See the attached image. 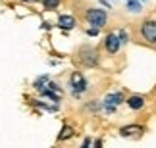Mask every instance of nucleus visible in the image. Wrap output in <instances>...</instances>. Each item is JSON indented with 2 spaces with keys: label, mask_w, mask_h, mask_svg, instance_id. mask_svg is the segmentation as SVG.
Returning a JSON list of instances; mask_svg holds the SVG:
<instances>
[{
  "label": "nucleus",
  "mask_w": 156,
  "mask_h": 148,
  "mask_svg": "<svg viewBox=\"0 0 156 148\" xmlns=\"http://www.w3.org/2000/svg\"><path fill=\"white\" fill-rule=\"evenodd\" d=\"M75 60H77V64H79L81 67H87V69L97 67L98 62H100L97 46H93V44H81L79 48H77V52H75Z\"/></svg>",
  "instance_id": "1"
},
{
  "label": "nucleus",
  "mask_w": 156,
  "mask_h": 148,
  "mask_svg": "<svg viewBox=\"0 0 156 148\" xmlns=\"http://www.w3.org/2000/svg\"><path fill=\"white\" fill-rule=\"evenodd\" d=\"M137 33L145 44L156 48V19H143L137 27Z\"/></svg>",
  "instance_id": "2"
},
{
  "label": "nucleus",
  "mask_w": 156,
  "mask_h": 148,
  "mask_svg": "<svg viewBox=\"0 0 156 148\" xmlns=\"http://www.w3.org/2000/svg\"><path fill=\"white\" fill-rule=\"evenodd\" d=\"M83 15H85V21L94 29H102L108 23V12L102 8H87Z\"/></svg>",
  "instance_id": "3"
},
{
  "label": "nucleus",
  "mask_w": 156,
  "mask_h": 148,
  "mask_svg": "<svg viewBox=\"0 0 156 148\" xmlns=\"http://www.w3.org/2000/svg\"><path fill=\"white\" fill-rule=\"evenodd\" d=\"M68 85L71 88V92L75 94V96H79V94H83L87 91V87H89V83L85 79V75H83L81 71H73L69 75V79H68Z\"/></svg>",
  "instance_id": "4"
},
{
  "label": "nucleus",
  "mask_w": 156,
  "mask_h": 148,
  "mask_svg": "<svg viewBox=\"0 0 156 148\" xmlns=\"http://www.w3.org/2000/svg\"><path fill=\"white\" fill-rule=\"evenodd\" d=\"M119 104H125V96H123L122 91L106 94L104 100H102V108H106V112H114Z\"/></svg>",
  "instance_id": "5"
},
{
  "label": "nucleus",
  "mask_w": 156,
  "mask_h": 148,
  "mask_svg": "<svg viewBox=\"0 0 156 148\" xmlns=\"http://www.w3.org/2000/svg\"><path fill=\"white\" fill-rule=\"evenodd\" d=\"M119 48H122V39H119L118 33H108L104 37V50L108 52L110 56L118 54Z\"/></svg>",
  "instance_id": "6"
},
{
  "label": "nucleus",
  "mask_w": 156,
  "mask_h": 148,
  "mask_svg": "<svg viewBox=\"0 0 156 148\" xmlns=\"http://www.w3.org/2000/svg\"><path fill=\"white\" fill-rule=\"evenodd\" d=\"M125 104H127L129 110L139 112V110H143V108L147 106V98L143 96V94H131V96L125 98Z\"/></svg>",
  "instance_id": "7"
},
{
  "label": "nucleus",
  "mask_w": 156,
  "mask_h": 148,
  "mask_svg": "<svg viewBox=\"0 0 156 148\" xmlns=\"http://www.w3.org/2000/svg\"><path fill=\"white\" fill-rule=\"evenodd\" d=\"M141 133H145V127L143 125H125L119 129V135L125 139H129V137H139Z\"/></svg>",
  "instance_id": "8"
},
{
  "label": "nucleus",
  "mask_w": 156,
  "mask_h": 148,
  "mask_svg": "<svg viewBox=\"0 0 156 148\" xmlns=\"http://www.w3.org/2000/svg\"><path fill=\"white\" fill-rule=\"evenodd\" d=\"M75 25H77V19L73 15H69V14H64V15L58 17V27L66 29V31H68V29H73Z\"/></svg>",
  "instance_id": "9"
},
{
  "label": "nucleus",
  "mask_w": 156,
  "mask_h": 148,
  "mask_svg": "<svg viewBox=\"0 0 156 148\" xmlns=\"http://www.w3.org/2000/svg\"><path fill=\"white\" fill-rule=\"evenodd\" d=\"M75 135V129L73 127H69V125H64L62 127V131H60V135H58V140L62 143V140H68V139H71Z\"/></svg>",
  "instance_id": "10"
},
{
  "label": "nucleus",
  "mask_w": 156,
  "mask_h": 148,
  "mask_svg": "<svg viewBox=\"0 0 156 148\" xmlns=\"http://www.w3.org/2000/svg\"><path fill=\"white\" fill-rule=\"evenodd\" d=\"M43 6H44V10H58V6H60V0H43Z\"/></svg>",
  "instance_id": "11"
},
{
  "label": "nucleus",
  "mask_w": 156,
  "mask_h": 148,
  "mask_svg": "<svg viewBox=\"0 0 156 148\" xmlns=\"http://www.w3.org/2000/svg\"><path fill=\"white\" fill-rule=\"evenodd\" d=\"M21 2H25V4H35V2H39V0H21Z\"/></svg>",
  "instance_id": "12"
}]
</instances>
